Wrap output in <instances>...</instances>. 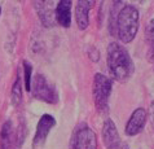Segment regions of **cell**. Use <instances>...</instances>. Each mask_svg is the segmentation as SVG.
<instances>
[{
    "label": "cell",
    "mask_w": 154,
    "mask_h": 149,
    "mask_svg": "<svg viewBox=\"0 0 154 149\" xmlns=\"http://www.w3.org/2000/svg\"><path fill=\"white\" fill-rule=\"evenodd\" d=\"M108 67L118 82H126L134 74L132 58L122 44L113 42L108 45Z\"/></svg>",
    "instance_id": "cell-1"
},
{
    "label": "cell",
    "mask_w": 154,
    "mask_h": 149,
    "mask_svg": "<svg viewBox=\"0 0 154 149\" xmlns=\"http://www.w3.org/2000/svg\"><path fill=\"white\" fill-rule=\"evenodd\" d=\"M114 33L122 43H130L135 39L139 30V11L134 5L122 7L114 21Z\"/></svg>",
    "instance_id": "cell-2"
},
{
    "label": "cell",
    "mask_w": 154,
    "mask_h": 149,
    "mask_svg": "<svg viewBox=\"0 0 154 149\" xmlns=\"http://www.w3.org/2000/svg\"><path fill=\"white\" fill-rule=\"evenodd\" d=\"M112 80L104 74L97 73L93 80V97H95L96 109L102 113H108L109 110V97L112 93Z\"/></svg>",
    "instance_id": "cell-3"
},
{
    "label": "cell",
    "mask_w": 154,
    "mask_h": 149,
    "mask_svg": "<svg viewBox=\"0 0 154 149\" xmlns=\"http://www.w3.org/2000/svg\"><path fill=\"white\" fill-rule=\"evenodd\" d=\"M70 149H97L96 132L85 123L76 126L70 139Z\"/></svg>",
    "instance_id": "cell-4"
},
{
    "label": "cell",
    "mask_w": 154,
    "mask_h": 149,
    "mask_svg": "<svg viewBox=\"0 0 154 149\" xmlns=\"http://www.w3.org/2000/svg\"><path fill=\"white\" fill-rule=\"evenodd\" d=\"M31 91L32 95L42 101H45L48 104H56L58 101V95L52 84H51L43 74L38 73L31 80Z\"/></svg>",
    "instance_id": "cell-5"
},
{
    "label": "cell",
    "mask_w": 154,
    "mask_h": 149,
    "mask_svg": "<svg viewBox=\"0 0 154 149\" xmlns=\"http://www.w3.org/2000/svg\"><path fill=\"white\" fill-rule=\"evenodd\" d=\"M54 126H56V119L53 118V116H51V114L42 116V118L39 119V123H38V127H36V132H35V136H34V140H32V145L42 147L43 144L45 143L49 131L52 130Z\"/></svg>",
    "instance_id": "cell-6"
},
{
    "label": "cell",
    "mask_w": 154,
    "mask_h": 149,
    "mask_svg": "<svg viewBox=\"0 0 154 149\" xmlns=\"http://www.w3.org/2000/svg\"><path fill=\"white\" fill-rule=\"evenodd\" d=\"M34 7L38 12V16L42 21V23L45 27H52L56 22L54 16V3L53 2H35Z\"/></svg>",
    "instance_id": "cell-7"
},
{
    "label": "cell",
    "mask_w": 154,
    "mask_h": 149,
    "mask_svg": "<svg viewBox=\"0 0 154 149\" xmlns=\"http://www.w3.org/2000/svg\"><path fill=\"white\" fill-rule=\"evenodd\" d=\"M146 118H148V113L146 110L143 108L136 109L132 116L130 117L126 126V134L128 136H135L139 132H141V130L144 129L145 123H146Z\"/></svg>",
    "instance_id": "cell-8"
},
{
    "label": "cell",
    "mask_w": 154,
    "mask_h": 149,
    "mask_svg": "<svg viewBox=\"0 0 154 149\" xmlns=\"http://www.w3.org/2000/svg\"><path fill=\"white\" fill-rule=\"evenodd\" d=\"M102 140H104L106 149H114L122 143L118 134V130L115 127V123L112 119H106L104 123V127H102Z\"/></svg>",
    "instance_id": "cell-9"
},
{
    "label": "cell",
    "mask_w": 154,
    "mask_h": 149,
    "mask_svg": "<svg viewBox=\"0 0 154 149\" xmlns=\"http://www.w3.org/2000/svg\"><path fill=\"white\" fill-rule=\"evenodd\" d=\"M95 5V2L91 0H82V2L76 3L75 7V17H76V23L80 30L87 29L88 23H89V17L88 13L91 11V8Z\"/></svg>",
    "instance_id": "cell-10"
},
{
    "label": "cell",
    "mask_w": 154,
    "mask_h": 149,
    "mask_svg": "<svg viewBox=\"0 0 154 149\" xmlns=\"http://www.w3.org/2000/svg\"><path fill=\"white\" fill-rule=\"evenodd\" d=\"M56 21L63 27H69L71 23V2L69 0H62L56 5L54 9Z\"/></svg>",
    "instance_id": "cell-11"
},
{
    "label": "cell",
    "mask_w": 154,
    "mask_h": 149,
    "mask_svg": "<svg viewBox=\"0 0 154 149\" xmlns=\"http://www.w3.org/2000/svg\"><path fill=\"white\" fill-rule=\"evenodd\" d=\"M14 148V130L12 121L3 123L0 131V149H13Z\"/></svg>",
    "instance_id": "cell-12"
},
{
    "label": "cell",
    "mask_w": 154,
    "mask_h": 149,
    "mask_svg": "<svg viewBox=\"0 0 154 149\" xmlns=\"http://www.w3.org/2000/svg\"><path fill=\"white\" fill-rule=\"evenodd\" d=\"M21 101H22V84H21V78L17 76L12 87V103L14 106H18Z\"/></svg>",
    "instance_id": "cell-13"
},
{
    "label": "cell",
    "mask_w": 154,
    "mask_h": 149,
    "mask_svg": "<svg viewBox=\"0 0 154 149\" xmlns=\"http://www.w3.org/2000/svg\"><path fill=\"white\" fill-rule=\"evenodd\" d=\"M23 71H25V88H26V91H31V73H32L31 64L23 61Z\"/></svg>",
    "instance_id": "cell-14"
},
{
    "label": "cell",
    "mask_w": 154,
    "mask_h": 149,
    "mask_svg": "<svg viewBox=\"0 0 154 149\" xmlns=\"http://www.w3.org/2000/svg\"><path fill=\"white\" fill-rule=\"evenodd\" d=\"M145 40L149 45H154V20H150L145 29Z\"/></svg>",
    "instance_id": "cell-15"
},
{
    "label": "cell",
    "mask_w": 154,
    "mask_h": 149,
    "mask_svg": "<svg viewBox=\"0 0 154 149\" xmlns=\"http://www.w3.org/2000/svg\"><path fill=\"white\" fill-rule=\"evenodd\" d=\"M149 116H150L152 125H153V127H154V101L150 104V109H149Z\"/></svg>",
    "instance_id": "cell-16"
},
{
    "label": "cell",
    "mask_w": 154,
    "mask_h": 149,
    "mask_svg": "<svg viewBox=\"0 0 154 149\" xmlns=\"http://www.w3.org/2000/svg\"><path fill=\"white\" fill-rule=\"evenodd\" d=\"M114 149H128V147H127V144H126V143H123V141H122L117 148H114Z\"/></svg>",
    "instance_id": "cell-17"
},
{
    "label": "cell",
    "mask_w": 154,
    "mask_h": 149,
    "mask_svg": "<svg viewBox=\"0 0 154 149\" xmlns=\"http://www.w3.org/2000/svg\"><path fill=\"white\" fill-rule=\"evenodd\" d=\"M149 60L154 61V45L152 47V51H150V53H149Z\"/></svg>",
    "instance_id": "cell-18"
},
{
    "label": "cell",
    "mask_w": 154,
    "mask_h": 149,
    "mask_svg": "<svg viewBox=\"0 0 154 149\" xmlns=\"http://www.w3.org/2000/svg\"><path fill=\"white\" fill-rule=\"evenodd\" d=\"M0 13H2V8H0Z\"/></svg>",
    "instance_id": "cell-19"
}]
</instances>
